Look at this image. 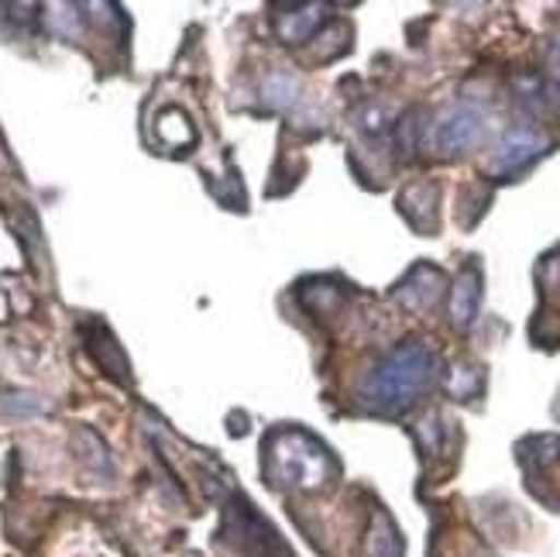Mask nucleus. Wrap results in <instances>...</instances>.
<instances>
[{
  "instance_id": "obj_16",
  "label": "nucleus",
  "mask_w": 560,
  "mask_h": 557,
  "mask_svg": "<svg viewBox=\"0 0 560 557\" xmlns=\"http://www.w3.org/2000/svg\"><path fill=\"white\" fill-rule=\"evenodd\" d=\"M399 144H402V152H417V144H420V111H409L402 120H399Z\"/></svg>"
},
{
  "instance_id": "obj_12",
  "label": "nucleus",
  "mask_w": 560,
  "mask_h": 557,
  "mask_svg": "<svg viewBox=\"0 0 560 557\" xmlns=\"http://www.w3.org/2000/svg\"><path fill=\"white\" fill-rule=\"evenodd\" d=\"M155 135L159 141L165 144V149H189L192 141H197V128H192V120L179 111V107H168L159 114L155 120Z\"/></svg>"
},
{
  "instance_id": "obj_8",
  "label": "nucleus",
  "mask_w": 560,
  "mask_h": 557,
  "mask_svg": "<svg viewBox=\"0 0 560 557\" xmlns=\"http://www.w3.org/2000/svg\"><path fill=\"white\" fill-rule=\"evenodd\" d=\"M86 351L93 355V361H96V365H101L110 379L125 382V385L131 382V365H128L125 351H120L117 337L107 330V324L90 321V327H86Z\"/></svg>"
},
{
  "instance_id": "obj_10",
  "label": "nucleus",
  "mask_w": 560,
  "mask_h": 557,
  "mask_svg": "<svg viewBox=\"0 0 560 557\" xmlns=\"http://www.w3.org/2000/svg\"><path fill=\"white\" fill-rule=\"evenodd\" d=\"M324 21V8L320 4H306V8H292V11H282L276 18V32L282 42L289 45H300L313 35L316 24Z\"/></svg>"
},
{
  "instance_id": "obj_18",
  "label": "nucleus",
  "mask_w": 560,
  "mask_h": 557,
  "mask_svg": "<svg viewBox=\"0 0 560 557\" xmlns=\"http://www.w3.org/2000/svg\"><path fill=\"white\" fill-rule=\"evenodd\" d=\"M547 62H550V72L560 80V38L550 42V48H547Z\"/></svg>"
},
{
  "instance_id": "obj_17",
  "label": "nucleus",
  "mask_w": 560,
  "mask_h": 557,
  "mask_svg": "<svg viewBox=\"0 0 560 557\" xmlns=\"http://www.w3.org/2000/svg\"><path fill=\"white\" fill-rule=\"evenodd\" d=\"M4 409H8V414H38V409H42V403H32V399H4Z\"/></svg>"
},
{
  "instance_id": "obj_13",
  "label": "nucleus",
  "mask_w": 560,
  "mask_h": 557,
  "mask_svg": "<svg viewBox=\"0 0 560 557\" xmlns=\"http://www.w3.org/2000/svg\"><path fill=\"white\" fill-rule=\"evenodd\" d=\"M72 444H77L80 462L90 465V472H96V475H110V472H114L110 451H107V444H104L101 438H96L93 430L80 427V430H77V438H72Z\"/></svg>"
},
{
  "instance_id": "obj_1",
  "label": "nucleus",
  "mask_w": 560,
  "mask_h": 557,
  "mask_svg": "<svg viewBox=\"0 0 560 557\" xmlns=\"http://www.w3.org/2000/svg\"><path fill=\"white\" fill-rule=\"evenodd\" d=\"M261 475L279 492H316L337 478V457L303 427H276L261 444Z\"/></svg>"
},
{
  "instance_id": "obj_7",
  "label": "nucleus",
  "mask_w": 560,
  "mask_h": 557,
  "mask_svg": "<svg viewBox=\"0 0 560 557\" xmlns=\"http://www.w3.org/2000/svg\"><path fill=\"white\" fill-rule=\"evenodd\" d=\"M436 204H441V186L436 183H412L399 197L402 217L420 234H436V221H441V207Z\"/></svg>"
},
{
  "instance_id": "obj_15",
  "label": "nucleus",
  "mask_w": 560,
  "mask_h": 557,
  "mask_svg": "<svg viewBox=\"0 0 560 557\" xmlns=\"http://www.w3.org/2000/svg\"><path fill=\"white\" fill-rule=\"evenodd\" d=\"M481 385H485V372L478 365H454L451 369V382H447V390L454 399H468V396H478L481 393Z\"/></svg>"
},
{
  "instance_id": "obj_11",
  "label": "nucleus",
  "mask_w": 560,
  "mask_h": 557,
  "mask_svg": "<svg viewBox=\"0 0 560 557\" xmlns=\"http://www.w3.org/2000/svg\"><path fill=\"white\" fill-rule=\"evenodd\" d=\"M364 557H402L399 530L385 510H375V517H372L369 541H364Z\"/></svg>"
},
{
  "instance_id": "obj_5",
  "label": "nucleus",
  "mask_w": 560,
  "mask_h": 557,
  "mask_svg": "<svg viewBox=\"0 0 560 557\" xmlns=\"http://www.w3.org/2000/svg\"><path fill=\"white\" fill-rule=\"evenodd\" d=\"M550 149V141L540 135V131H533V128H513L502 141H499V149H495V159H492V173H520V169H526L529 162H537L544 152Z\"/></svg>"
},
{
  "instance_id": "obj_6",
  "label": "nucleus",
  "mask_w": 560,
  "mask_h": 557,
  "mask_svg": "<svg viewBox=\"0 0 560 557\" xmlns=\"http://www.w3.org/2000/svg\"><path fill=\"white\" fill-rule=\"evenodd\" d=\"M441 293H444V272L436 269V265H427V262L412 265L409 276L396 286V300L412 313L430 310L436 300H441Z\"/></svg>"
},
{
  "instance_id": "obj_2",
  "label": "nucleus",
  "mask_w": 560,
  "mask_h": 557,
  "mask_svg": "<svg viewBox=\"0 0 560 557\" xmlns=\"http://www.w3.org/2000/svg\"><path fill=\"white\" fill-rule=\"evenodd\" d=\"M433 372H436L433 351L420 341H406L388 351L378 365L364 375L358 399L375 417H399L430 390Z\"/></svg>"
},
{
  "instance_id": "obj_9",
  "label": "nucleus",
  "mask_w": 560,
  "mask_h": 557,
  "mask_svg": "<svg viewBox=\"0 0 560 557\" xmlns=\"http://www.w3.org/2000/svg\"><path fill=\"white\" fill-rule=\"evenodd\" d=\"M478 306H481V265L468 262L465 269H460L457 282H454V300H451L454 327L465 330L478 317Z\"/></svg>"
},
{
  "instance_id": "obj_3",
  "label": "nucleus",
  "mask_w": 560,
  "mask_h": 557,
  "mask_svg": "<svg viewBox=\"0 0 560 557\" xmlns=\"http://www.w3.org/2000/svg\"><path fill=\"white\" fill-rule=\"evenodd\" d=\"M217 541L237 557H296L289 550V544L279 537V530L265 520L241 492L228 496Z\"/></svg>"
},
{
  "instance_id": "obj_14",
  "label": "nucleus",
  "mask_w": 560,
  "mask_h": 557,
  "mask_svg": "<svg viewBox=\"0 0 560 557\" xmlns=\"http://www.w3.org/2000/svg\"><path fill=\"white\" fill-rule=\"evenodd\" d=\"M296 93H300V83L289 77V72H272L269 80H265L261 86V96L269 107H289L296 104Z\"/></svg>"
},
{
  "instance_id": "obj_4",
  "label": "nucleus",
  "mask_w": 560,
  "mask_h": 557,
  "mask_svg": "<svg viewBox=\"0 0 560 557\" xmlns=\"http://www.w3.org/2000/svg\"><path fill=\"white\" fill-rule=\"evenodd\" d=\"M481 131H485V114L471 104H460L451 114H444V120L436 125V149L444 155H460L471 144H478Z\"/></svg>"
}]
</instances>
